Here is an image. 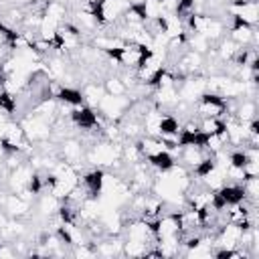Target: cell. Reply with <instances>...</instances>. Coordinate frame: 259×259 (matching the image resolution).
Wrapping results in <instances>:
<instances>
[{"mask_svg":"<svg viewBox=\"0 0 259 259\" xmlns=\"http://www.w3.org/2000/svg\"><path fill=\"white\" fill-rule=\"evenodd\" d=\"M146 160V164L152 168V170H156V172H166V170H170L174 164H176V158H174V154L170 152V150H162V152H158V154H154V156H148V158H144Z\"/></svg>","mask_w":259,"mask_h":259,"instance_id":"cell-11","label":"cell"},{"mask_svg":"<svg viewBox=\"0 0 259 259\" xmlns=\"http://www.w3.org/2000/svg\"><path fill=\"white\" fill-rule=\"evenodd\" d=\"M233 117L241 123H247L251 119L257 117V101L253 97H241L239 103H237V109L233 113Z\"/></svg>","mask_w":259,"mask_h":259,"instance_id":"cell-10","label":"cell"},{"mask_svg":"<svg viewBox=\"0 0 259 259\" xmlns=\"http://www.w3.org/2000/svg\"><path fill=\"white\" fill-rule=\"evenodd\" d=\"M162 18H164V34L168 38H174L184 32V20L176 12H166V14H162Z\"/></svg>","mask_w":259,"mask_h":259,"instance_id":"cell-14","label":"cell"},{"mask_svg":"<svg viewBox=\"0 0 259 259\" xmlns=\"http://www.w3.org/2000/svg\"><path fill=\"white\" fill-rule=\"evenodd\" d=\"M103 91L107 95H125L127 93V85L121 81L119 75H107L103 77Z\"/></svg>","mask_w":259,"mask_h":259,"instance_id":"cell-16","label":"cell"},{"mask_svg":"<svg viewBox=\"0 0 259 259\" xmlns=\"http://www.w3.org/2000/svg\"><path fill=\"white\" fill-rule=\"evenodd\" d=\"M18 121H20V125H22V130H24V136H26V140H28L30 144H45V142H49V140L53 138V127H51V123H49L47 119H42V117L30 113V111L24 113Z\"/></svg>","mask_w":259,"mask_h":259,"instance_id":"cell-1","label":"cell"},{"mask_svg":"<svg viewBox=\"0 0 259 259\" xmlns=\"http://www.w3.org/2000/svg\"><path fill=\"white\" fill-rule=\"evenodd\" d=\"M225 12L241 18L243 22L257 26L259 22V4L257 0H229L225 2Z\"/></svg>","mask_w":259,"mask_h":259,"instance_id":"cell-5","label":"cell"},{"mask_svg":"<svg viewBox=\"0 0 259 259\" xmlns=\"http://www.w3.org/2000/svg\"><path fill=\"white\" fill-rule=\"evenodd\" d=\"M134 6H138V10H140L144 22L154 20V18H158V16L162 14V4H160V0H144V2L134 4Z\"/></svg>","mask_w":259,"mask_h":259,"instance_id":"cell-17","label":"cell"},{"mask_svg":"<svg viewBox=\"0 0 259 259\" xmlns=\"http://www.w3.org/2000/svg\"><path fill=\"white\" fill-rule=\"evenodd\" d=\"M198 182H200L204 188H208V190H219V188L227 182V176H225V170H223V168L214 166L210 172H206L202 178H198Z\"/></svg>","mask_w":259,"mask_h":259,"instance_id":"cell-15","label":"cell"},{"mask_svg":"<svg viewBox=\"0 0 259 259\" xmlns=\"http://www.w3.org/2000/svg\"><path fill=\"white\" fill-rule=\"evenodd\" d=\"M223 130H225L223 117H198V132H202L204 136L221 134Z\"/></svg>","mask_w":259,"mask_h":259,"instance_id":"cell-18","label":"cell"},{"mask_svg":"<svg viewBox=\"0 0 259 259\" xmlns=\"http://www.w3.org/2000/svg\"><path fill=\"white\" fill-rule=\"evenodd\" d=\"M2 210L10 219H24V217H28L30 202H26L24 198H20L16 192H8V196H6L4 204H2Z\"/></svg>","mask_w":259,"mask_h":259,"instance_id":"cell-7","label":"cell"},{"mask_svg":"<svg viewBox=\"0 0 259 259\" xmlns=\"http://www.w3.org/2000/svg\"><path fill=\"white\" fill-rule=\"evenodd\" d=\"M150 245L140 243V241H132V239H123V247H121V255L123 257H144L146 249Z\"/></svg>","mask_w":259,"mask_h":259,"instance_id":"cell-19","label":"cell"},{"mask_svg":"<svg viewBox=\"0 0 259 259\" xmlns=\"http://www.w3.org/2000/svg\"><path fill=\"white\" fill-rule=\"evenodd\" d=\"M127 6H134V4H140V2H144V0H123Z\"/></svg>","mask_w":259,"mask_h":259,"instance_id":"cell-20","label":"cell"},{"mask_svg":"<svg viewBox=\"0 0 259 259\" xmlns=\"http://www.w3.org/2000/svg\"><path fill=\"white\" fill-rule=\"evenodd\" d=\"M130 105H132L130 97H125V95H107L105 93L101 97L99 105L95 107V111H99V115L107 121H119L127 113Z\"/></svg>","mask_w":259,"mask_h":259,"instance_id":"cell-3","label":"cell"},{"mask_svg":"<svg viewBox=\"0 0 259 259\" xmlns=\"http://www.w3.org/2000/svg\"><path fill=\"white\" fill-rule=\"evenodd\" d=\"M206 156H210V154L202 146H180V150H178L180 164H184L188 170H192L196 164H200Z\"/></svg>","mask_w":259,"mask_h":259,"instance_id":"cell-8","label":"cell"},{"mask_svg":"<svg viewBox=\"0 0 259 259\" xmlns=\"http://www.w3.org/2000/svg\"><path fill=\"white\" fill-rule=\"evenodd\" d=\"M125 8H127V4L123 0H95L91 12L99 26H109V24H117L121 20Z\"/></svg>","mask_w":259,"mask_h":259,"instance_id":"cell-2","label":"cell"},{"mask_svg":"<svg viewBox=\"0 0 259 259\" xmlns=\"http://www.w3.org/2000/svg\"><path fill=\"white\" fill-rule=\"evenodd\" d=\"M32 174H34L32 166H30L28 162H22L20 166H16L14 170L8 172V176H6L8 190H10V192H20L22 188H28Z\"/></svg>","mask_w":259,"mask_h":259,"instance_id":"cell-6","label":"cell"},{"mask_svg":"<svg viewBox=\"0 0 259 259\" xmlns=\"http://www.w3.org/2000/svg\"><path fill=\"white\" fill-rule=\"evenodd\" d=\"M55 99H57V101H61V103H65V105H69V107L85 105L81 89L71 87V85H61V89H59V93L55 95Z\"/></svg>","mask_w":259,"mask_h":259,"instance_id":"cell-12","label":"cell"},{"mask_svg":"<svg viewBox=\"0 0 259 259\" xmlns=\"http://www.w3.org/2000/svg\"><path fill=\"white\" fill-rule=\"evenodd\" d=\"M59 208H61V200L55 196V194H51L49 190H45V192H40V196H38V200H36V210H38V214L42 217V219H53V217H57L59 214Z\"/></svg>","mask_w":259,"mask_h":259,"instance_id":"cell-9","label":"cell"},{"mask_svg":"<svg viewBox=\"0 0 259 259\" xmlns=\"http://www.w3.org/2000/svg\"><path fill=\"white\" fill-rule=\"evenodd\" d=\"M81 93H83V101H85V105H89V107H93V109L99 105L101 97L105 95L103 85L97 83V81H87V83L81 87Z\"/></svg>","mask_w":259,"mask_h":259,"instance_id":"cell-13","label":"cell"},{"mask_svg":"<svg viewBox=\"0 0 259 259\" xmlns=\"http://www.w3.org/2000/svg\"><path fill=\"white\" fill-rule=\"evenodd\" d=\"M57 156L61 160H65L67 164H71L73 168L81 170V164H83V156H85V146L81 140L69 136V138H63L57 146Z\"/></svg>","mask_w":259,"mask_h":259,"instance_id":"cell-4","label":"cell"}]
</instances>
